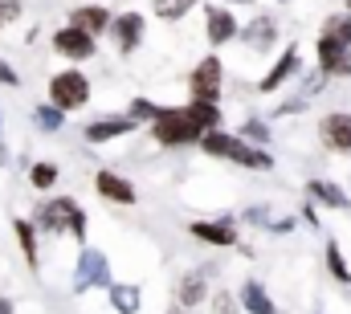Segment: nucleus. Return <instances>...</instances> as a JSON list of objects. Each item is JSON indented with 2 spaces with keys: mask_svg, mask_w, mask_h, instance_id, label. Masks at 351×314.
<instances>
[{
  "mask_svg": "<svg viewBox=\"0 0 351 314\" xmlns=\"http://www.w3.org/2000/svg\"><path fill=\"white\" fill-rule=\"evenodd\" d=\"M33 221H37V229L45 237L70 233V237H78V245L86 241V208L74 196H49V200H41Z\"/></svg>",
  "mask_w": 351,
  "mask_h": 314,
  "instance_id": "1",
  "label": "nucleus"
},
{
  "mask_svg": "<svg viewBox=\"0 0 351 314\" xmlns=\"http://www.w3.org/2000/svg\"><path fill=\"white\" fill-rule=\"evenodd\" d=\"M152 139L160 143V147H200V139H204V127L192 119V110L188 106H164V114L152 123Z\"/></svg>",
  "mask_w": 351,
  "mask_h": 314,
  "instance_id": "2",
  "label": "nucleus"
},
{
  "mask_svg": "<svg viewBox=\"0 0 351 314\" xmlns=\"http://www.w3.org/2000/svg\"><path fill=\"white\" fill-rule=\"evenodd\" d=\"M45 98L53 102V106H62L66 114L70 110H82L90 102V78L78 70V66H70V70H58L49 86H45Z\"/></svg>",
  "mask_w": 351,
  "mask_h": 314,
  "instance_id": "3",
  "label": "nucleus"
},
{
  "mask_svg": "<svg viewBox=\"0 0 351 314\" xmlns=\"http://www.w3.org/2000/svg\"><path fill=\"white\" fill-rule=\"evenodd\" d=\"M114 278H110V261L102 249L82 245L78 253V265H74V294H86V290H110Z\"/></svg>",
  "mask_w": 351,
  "mask_h": 314,
  "instance_id": "4",
  "label": "nucleus"
},
{
  "mask_svg": "<svg viewBox=\"0 0 351 314\" xmlns=\"http://www.w3.org/2000/svg\"><path fill=\"white\" fill-rule=\"evenodd\" d=\"M188 233L196 237L200 245L213 249H233L241 241V221L237 217H213V221H188Z\"/></svg>",
  "mask_w": 351,
  "mask_h": 314,
  "instance_id": "5",
  "label": "nucleus"
},
{
  "mask_svg": "<svg viewBox=\"0 0 351 314\" xmlns=\"http://www.w3.org/2000/svg\"><path fill=\"white\" fill-rule=\"evenodd\" d=\"M221 86H225V62H221L217 53H208L204 62H196V70L188 74V94H192V98L221 102Z\"/></svg>",
  "mask_w": 351,
  "mask_h": 314,
  "instance_id": "6",
  "label": "nucleus"
},
{
  "mask_svg": "<svg viewBox=\"0 0 351 314\" xmlns=\"http://www.w3.org/2000/svg\"><path fill=\"white\" fill-rule=\"evenodd\" d=\"M315 66L327 74V78L343 82L351 78V45L343 41H335V37H327V33H319V41H315Z\"/></svg>",
  "mask_w": 351,
  "mask_h": 314,
  "instance_id": "7",
  "label": "nucleus"
},
{
  "mask_svg": "<svg viewBox=\"0 0 351 314\" xmlns=\"http://www.w3.org/2000/svg\"><path fill=\"white\" fill-rule=\"evenodd\" d=\"M139 127H143V123H135L127 110H123V114H98L94 123H86V127H82V139L98 147V143H114V139H127V135H135Z\"/></svg>",
  "mask_w": 351,
  "mask_h": 314,
  "instance_id": "8",
  "label": "nucleus"
},
{
  "mask_svg": "<svg viewBox=\"0 0 351 314\" xmlns=\"http://www.w3.org/2000/svg\"><path fill=\"white\" fill-rule=\"evenodd\" d=\"M213 274H217V265H196V269H188V274L176 282V306H188V311L204 306V302L213 298V286H208Z\"/></svg>",
  "mask_w": 351,
  "mask_h": 314,
  "instance_id": "9",
  "label": "nucleus"
},
{
  "mask_svg": "<svg viewBox=\"0 0 351 314\" xmlns=\"http://www.w3.org/2000/svg\"><path fill=\"white\" fill-rule=\"evenodd\" d=\"M319 143L331 156H351V110H327L319 119Z\"/></svg>",
  "mask_w": 351,
  "mask_h": 314,
  "instance_id": "10",
  "label": "nucleus"
},
{
  "mask_svg": "<svg viewBox=\"0 0 351 314\" xmlns=\"http://www.w3.org/2000/svg\"><path fill=\"white\" fill-rule=\"evenodd\" d=\"M298 74H302V49H298V45L290 41V45L282 49V58H278V62H274V66L265 70L262 78H258V94H278V90H282L286 82L298 78Z\"/></svg>",
  "mask_w": 351,
  "mask_h": 314,
  "instance_id": "11",
  "label": "nucleus"
},
{
  "mask_svg": "<svg viewBox=\"0 0 351 314\" xmlns=\"http://www.w3.org/2000/svg\"><path fill=\"white\" fill-rule=\"evenodd\" d=\"M143 37H147V16L143 12H119L114 16V25H110V41H114V49L127 58V53H135L139 45H143Z\"/></svg>",
  "mask_w": 351,
  "mask_h": 314,
  "instance_id": "12",
  "label": "nucleus"
},
{
  "mask_svg": "<svg viewBox=\"0 0 351 314\" xmlns=\"http://www.w3.org/2000/svg\"><path fill=\"white\" fill-rule=\"evenodd\" d=\"M94 192H98L106 204H123V208L139 204V192H135V184H131L127 176L110 171V167H98V171H94Z\"/></svg>",
  "mask_w": 351,
  "mask_h": 314,
  "instance_id": "13",
  "label": "nucleus"
},
{
  "mask_svg": "<svg viewBox=\"0 0 351 314\" xmlns=\"http://www.w3.org/2000/svg\"><path fill=\"white\" fill-rule=\"evenodd\" d=\"M53 49H58L66 62H90V58L98 53V37L86 33V29L66 25V29H58V33H53Z\"/></svg>",
  "mask_w": 351,
  "mask_h": 314,
  "instance_id": "14",
  "label": "nucleus"
},
{
  "mask_svg": "<svg viewBox=\"0 0 351 314\" xmlns=\"http://www.w3.org/2000/svg\"><path fill=\"white\" fill-rule=\"evenodd\" d=\"M204 37H208L213 49H221V45H229V41L241 37V25H237V16L225 4H208L204 8Z\"/></svg>",
  "mask_w": 351,
  "mask_h": 314,
  "instance_id": "15",
  "label": "nucleus"
},
{
  "mask_svg": "<svg viewBox=\"0 0 351 314\" xmlns=\"http://www.w3.org/2000/svg\"><path fill=\"white\" fill-rule=\"evenodd\" d=\"M278 33H282L278 16H274V12H262V16H254L250 25H241V45H250V49H258V53H269V49L278 45Z\"/></svg>",
  "mask_w": 351,
  "mask_h": 314,
  "instance_id": "16",
  "label": "nucleus"
},
{
  "mask_svg": "<svg viewBox=\"0 0 351 314\" xmlns=\"http://www.w3.org/2000/svg\"><path fill=\"white\" fill-rule=\"evenodd\" d=\"M66 25L86 29V33H94V37H102V33H110L114 16H110V8H106V4H78V8H70Z\"/></svg>",
  "mask_w": 351,
  "mask_h": 314,
  "instance_id": "17",
  "label": "nucleus"
},
{
  "mask_svg": "<svg viewBox=\"0 0 351 314\" xmlns=\"http://www.w3.org/2000/svg\"><path fill=\"white\" fill-rule=\"evenodd\" d=\"M302 192H306V200H315V204H323V208H351V196L335 184V180H306L302 184Z\"/></svg>",
  "mask_w": 351,
  "mask_h": 314,
  "instance_id": "18",
  "label": "nucleus"
},
{
  "mask_svg": "<svg viewBox=\"0 0 351 314\" xmlns=\"http://www.w3.org/2000/svg\"><path fill=\"white\" fill-rule=\"evenodd\" d=\"M37 221H29V217H16L12 221V237H16V245H21V257H25V265L29 269H37L41 265V253H37Z\"/></svg>",
  "mask_w": 351,
  "mask_h": 314,
  "instance_id": "19",
  "label": "nucleus"
},
{
  "mask_svg": "<svg viewBox=\"0 0 351 314\" xmlns=\"http://www.w3.org/2000/svg\"><path fill=\"white\" fill-rule=\"evenodd\" d=\"M237 298H241V306H245V314H282L278 311V302L269 298V290H265L262 282H241V290H237Z\"/></svg>",
  "mask_w": 351,
  "mask_h": 314,
  "instance_id": "20",
  "label": "nucleus"
},
{
  "mask_svg": "<svg viewBox=\"0 0 351 314\" xmlns=\"http://www.w3.org/2000/svg\"><path fill=\"white\" fill-rule=\"evenodd\" d=\"M229 163H237V167H245V171H274V156H269L265 147H254V143H245L241 135H237V147H233Z\"/></svg>",
  "mask_w": 351,
  "mask_h": 314,
  "instance_id": "21",
  "label": "nucleus"
},
{
  "mask_svg": "<svg viewBox=\"0 0 351 314\" xmlns=\"http://www.w3.org/2000/svg\"><path fill=\"white\" fill-rule=\"evenodd\" d=\"M106 298H110L114 314H135L139 306H143V290L131 286V282H114V286L106 290Z\"/></svg>",
  "mask_w": 351,
  "mask_h": 314,
  "instance_id": "22",
  "label": "nucleus"
},
{
  "mask_svg": "<svg viewBox=\"0 0 351 314\" xmlns=\"http://www.w3.org/2000/svg\"><path fill=\"white\" fill-rule=\"evenodd\" d=\"M188 110H192V119L204 127V135L208 131H217V127H225V114H221V102H208V98H188L184 102Z\"/></svg>",
  "mask_w": 351,
  "mask_h": 314,
  "instance_id": "23",
  "label": "nucleus"
},
{
  "mask_svg": "<svg viewBox=\"0 0 351 314\" xmlns=\"http://www.w3.org/2000/svg\"><path fill=\"white\" fill-rule=\"evenodd\" d=\"M233 147H237V135H229L225 127H217V131H208V135L200 139V152H204L208 159H225V163H229Z\"/></svg>",
  "mask_w": 351,
  "mask_h": 314,
  "instance_id": "24",
  "label": "nucleus"
},
{
  "mask_svg": "<svg viewBox=\"0 0 351 314\" xmlns=\"http://www.w3.org/2000/svg\"><path fill=\"white\" fill-rule=\"evenodd\" d=\"M33 127H37V131H45V135H58V131L66 127V110H62V106H53V102L45 98V102H37V106H33Z\"/></svg>",
  "mask_w": 351,
  "mask_h": 314,
  "instance_id": "25",
  "label": "nucleus"
},
{
  "mask_svg": "<svg viewBox=\"0 0 351 314\" xmlns=\"http://www.w3.org/2000/svg\"><path fill=\"white\" fill-rule=\"evenodd\" d=\"M58 180H62V167H58L53 159H37V163H29V184H33L37 192H49Z\"/></svg>",
  "mask_w": 351,
  "mask_h": 314,
  "instance_id": "26",
  "label": "nucleus"
},
{
  "mask_svg": "<svg viewBox=\"0 0 351 314\" xmlns=\"http://www.w3.org/2000/svg\"><path fill=\"white\" fill-rule=\"evenodd\" d=\"M323 253H327V274H331L339 286H351V265H348V257H343V249H339V241H335V237L327 241V249H323Z\"/></svg>",
  "mask_w": 351,
  "mask_h": 314,
  "instance_id": "27",
  "label": "nucleus"
},
{
  "mask_svg": "<svg viewBox=\"0 0 351 314\" xmlns=\"http://www.w3.org/2000/svg\"><path fill=\"white\" fill-rule=\"evenodd\" d=\"M127 114H131L135 123L152 127V123L164 114V106H160V102H152V98H143V94H135V98H131V106H127Z\"/></svg>",
  "mask_w": 351,
  "mask_h": 314,
  "instance_id": "28",
  "label": "nucleus"
},
{
  "mask_svg": "<svg viewBox=\"0 0 351 314\" xmlns=\"http://www.w3.org/2000/svg\"><path fill=\"white\" fill-rule=\"evenodd\" d=\"M241 139L254 143V147H265V143L274 139V127H269L265 119H245V123H241Z\"/></svg>",
  "mask_w": 351,
  "mask_h": 314,
  "instance_id": "29",
  "label": "nucleus"
},
{
  "mask_svg": "<svg viewBox=\"0 0 351 314\" xmlns=\"http://www.w3.org/2000/svg\"><path fill=\"white\" fill-rule=\"evenodd\" d=\"M323 33L335 37V41H343V45H351V12L348 8H343V12H331V16L323 21Z\"/></svg>",
  "mask_w": 351,
  "mask_h": 314,
  "instance_id": "30",
  "label": "nucleus"
},
{
  "mask_svg": "<svg viewBox=\"0 0 351 314\" xmlns=\"http://www.w3.org/2000/svg\"><path fill=\"white\" fill-rule=\"evenodd\" d=\"M241 298H237V290H213V298H208V314H241Z\"/></svg>",
  "mask_w": 351,
  "mask_h": 314,
  "instance_id": "31",
  "label": "nucleus"
},
{
  "mask_svg": "<svg viewBox=\"0 0 351 314\" xmlns=\"http://www.w3.org/2000/svg\"><path fill=\"white\" fill-rule=\"evenodd\" d=\"M241 225H258V229L269 233V229H274V213H269L265 204H254V208H245V213H241Z\"/></svg>",
  "mask_w": 351,
  "mask_h": 314,
  "instance_id": "32",
  "label": "nucleus"
},
{
  "mask_svg": "<svg viewBox=\"0 0 351 314\" xmlns=\"http://www.w3.org/2000/svg\"><path fill=\"white\" fill-rule=\"evenodd\" d=\"M327 74H323V70H319V66H315V70H311V74H306V78H302V86H298V94H302V98H319V94H323V86H327Z\"/></svg>",
  "mask_w": 351,
  "mask_h": 314,
  "instance_id": "33",
  "label": "nucleus"
},
{
  "mask_svg": "<svg viewBox=\"0 0 351 314\" xmlns=\"http://www.w3.org/2000/svg\"><path fill=\"white\" fill-rule=\"evenodd\" d=\"M192 4H196V0H160V4H156V12H160L164 21H180Z\"/></svg>",
  "mask_w": 351,
  "mask_h": 314,
  "instance_id": "34",
  "label": "nucleus"
},
{
  "mask_svg": "<svg viewBox=\"0 0 351 314\" xmlns=\"http://www.w3.org/2000/svg\"><path fill=\"white\" fill-rule=\"evenodd\" d=\"M21 12H25L21 0H0V29H8L12 21H21Z\"/></svg>",
  "mask_w": 351,
  "mask_h": 314,
  "instance_id": "35",
  "label": "nucleus"
},
{
  "mask_svg": "<svg viewBox=\"0 0 351 314\" xmlns=\"http://www.w3.org/2000/svg\"><path fill=\"white\" fill-rule=\"evenodd\" d=\"M0 86H8V90H16V86H21L16 66H12V62H4V58H0Z\"/></svg>",
  "mask_w": 351,
  "mask_h": 314,
  "instance_id": "36",
  "label": "nucleus"
},
{
  "mask_svg": "<svg viewBox=\"0 0 351 314\" xmlns=\"http://www.w3.org/2000/svg\"><path fill=\"white\" fill-rule=\"evenodd\" d=\"M298 221H302L306 229H319V208H315V200H302V208H298Z\"/></svg>",
  "mask_w": 351,
  "mask_h": 314,
  "instance_id": "37",
  "label": "nucleus"
},
{
  "mask_svg": "<svg viewBox=\"0 0 351 314\" xmlns=\"http://www.w3.org/2000/svg\"><path fill=\"white\" fill-rule=\"evenodd\" d=\"M306 106H311V98H302V94H298V98H290V102H282V106H278L274 114L282 119V114H298V110H306Z\"/></svg>",
  "mask_w": 351,
  "mask_h": 314,
  "instance_id": "38",
  "label": "nucleus"
},
{
  "mask_svg": "<svg viewBox=\"0 0 351 314\" xmlns=\"http://www.w3.org/2000/svg\"><path fill=\"white\" fill-rule=\"evenodd\" d=\"M298 225H302V221H298V217H278V221H274V229H269V233L286 237V233H294V229H298Z\"/></svg>",
  "mask_w": 351,
  "mask_h": 314,
  "instance_id": "39",
  "label": "nucleus"
},
{
  "mask_svg": "<svg viewBox=\"0 0 351 314\" xmlns=\"http://www.w3.org/2000/svg\"><path fill=\"white\" fill-rule=\"evenodd\" d=\"M0 314H16V306H12V298H4V294H0Z\"/></svg>",
  "mask_w": 351,
  "mask_h": 314,
  "instance_id": "40",
  "label": "nucleus"
},
{
  "mask_svg": "<svg viewBox=\"0 0 351 314\" xmlns=\"http://www.w3.org/2000/svg\"><path fill=\"white\" fill-rule=\"evenodd\" d=\"M8 163V147H4V139H0V167Z\"/></svg>",
  "mask_w": 351,
  "mask_h": 314,
  "instance_id": "41",
  "label": "nucleus"
},
{
  "mask_svg": "<svg viewBox=\"0 0 351 314\" xmlns=\"http://www.w3.org/2000/svg\"><path fill=\"white\" fill-rule=\"evenodd\" d=\"M172 314H196V311H188V306H172Z\"/></svg>",
  "mask_w": 351,
  "mask_h": 314,
  "instance_id": "42",
  "label": "nucleus"
},
{
  "mask_svg": "<svg viewBox=\"0 0 351 314\" xmlns=\"http://www.w3.org/2000/svg\"><path fill=\"white\" fill-rule=\"evenodd\" d=\"M225 4H254V0H225Z\"/></svg>",
  "mask_w": 351,
  "mask_h": 314,
  "instance_id": "43",
  "label": "nucleus"
},
{
  "mask_svg": "<svg viewBox=\"0 0 351 314\" xmlns=\"http://www.w3.org/2000/svg\"><path fill=\"white\" fill-rule=\"evenodd\" d=\"M343 8H348V12H351V0H343Z\"/></svg>",
  "mask_w": 351,
  "mask_h": 314,
  "instance_id": "44",
  "label": "nucleus"
},
{
  "mask_svg": "<svg viewBox=\"0 0 351 314\" xmlns=\"http://www.w3.org/2000/svg\"><path fill=\"white\" fill-rule=\"evenodd\" d=\"M0 127H4V119H0Z\"/></svg>",
  "mask_w": 351,
  "mask_h": 314,
  "instance_id": "45",
  "label": "nucleus"
},
{
  "mask_svg": "<svg viewBox=\"0 0 351 314\" xmlns=\"http://www.w3.org/2000/svg\"><path fill=\"white\" fill-rule=\"evenodd\" d=\"M278 4H286V0H278Z\"/></svg>",
  "mask_w": 351,
  "mask_h": 314,
  "instance_id": "46",
  "label": "nucleus"
}]
</instances>
